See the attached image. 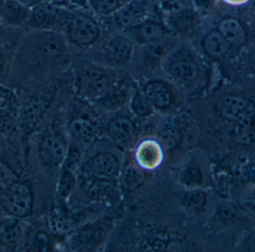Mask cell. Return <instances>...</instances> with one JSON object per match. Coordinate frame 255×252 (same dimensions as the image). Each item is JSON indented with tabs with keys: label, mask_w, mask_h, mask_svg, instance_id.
<instances>
[{
	"label": "cell",
	"mask_w": 255,
	"mask_h": 252,
	"mask_svg": "<svg viewBox=\"0 0 255 252\" xmlns=\"http://www.w3.org/2000/svg\"><path fill=\"white\" fill-rule=\"evenodd\" d=\"M219 220L225 225H233L242 219V213L234 204H224L217 210Z\"/></svg>",
	"instance_id": "obj_35"
},
{
	"label": "cell",
	"mask_w": 255,
	"mask_h": 252,
	"mask_svg": "<svg viewBox=\"0 0 255 252\" xmlns=\"http://www.w3.org/2000/svg\"><path fill=\"white\" fill-rule=\"evenodd\" d=\"M50 241L48 234L44 231H38L31 240L30 247L32 251L47 252L50 249Z\"/></svg>",
	"instance_id": "obj_39"
},
{
	"label": "cell",
	"mask_w": 255,
	"mask_h": 252,
	"mask_svg": "<svg viewBox=\"0 0 255 252\" xmlns=\"http://www.w3.org/2000/svg\"><path fill=\"white\" fill-rule=\"evenodd\" d=\"M142 93L155 109L167 110L174 102V95L169 85L160 80L147 82L143 87Z\"/></svg>",
	"instance_id": "obj_16"
},
{
	"label": "cell",
	"mask_w": 255,
	"mask_h": 252,
	"mask_svg": "<svg viewBox=\"0 0 255 252\" xmlns=\"http://www.w3.org/2000/svg\"><path fill=\"white\" fill-rule=\"evenodd\" d=\"M55 95V86L47 85L31 92L19 107L17 129L23 139H27L39 126L53 104Z\"/></svg>",
	"instance_id": "obj_2"
},
{
	"label": "cell",
	"mask_w": 255,
	"mask_h": 252,
	"mask_svg": "<svg viewBox=\"0 0 255 252\" xmlns=\"http://www.w3.org/2000/svg\"><path fill=\"white\" fill-rule=\"evenodd\" d=\"M125 31L134 42L141 45L163 39L169 34L166 26L155 20H142Z\"/></svg>",
	"instance_id": "obj_11"
},
{
	"label": "cell",
	"mask_w": 255,
	"mask_h": 252,
	"mask_svg": "<svg viewBox=\"0 0 255 252\" xmlns=\"http://www.w3.org/2000/svg\"><path fill=\"white\" fill-rule=\"evenodd\" d=\"M243 207L251 215L255 216V202H243Z\"/></svg>",
	"instance_id": "obj_46"
},
{
	"label": "cell",
	"mask_w": 255,
	"mask_h": 252,
	"mask_svg": "<svg viewBox=\"0 0 255 252\" xmlns=\"http://www.w3.org/2000/svg\"><path fill=\"white\" fill-rule=\"evenodd\" d=\"M243 181L250 186L255 185V161L248 162L241 171Z\"/></svg>",
	"instance_id": "obj_41"
},
{
	"label": "cell",
	"mask_w": 255,
	"mask_h": 252,
	"mask_svg": "<svg viewBox=\"0 0 255 252\" xmlns=\"http://www.w3.org/2000/svg\"><path fill=\"white\" fill-rule=\"evenodd\" d=\"M234 141L242 145L251 144L255 139V105L249 102L244 113L235 121L233 128Z\"/></svg>",
	"instance_id": "obj_14"
},
{
	"label": "cell",
	"mask_w": 255,
	"mask_h": 252,
	"mask_svg": "<svg viewBox=\"0 0 255 252\" xmlns=\"http://www.w3.org/2000/svg\"><path fill=\"white\" fill-rule=\"evenodd\" d=\"M64 30L67 40L80 47L93 45L101 35V29L96 20L82 13H69Z\"/></svg>",
	"instance_id": "obj_5"
},
{
	"label": "cell",
	"mask_w": 255,
	"mask_h": 252,
	"mask_svg": "<svg viewBox=\"0 0 255 252\" xmlns=\"http://www.w3.org/2000/svg\"><path fill=\"white\" fill-rule=\"evenodd\" d=\"M19 107L16 100L0 108V135H11L17 129Z\"/></svg>",
	"instance_id": "obj_25"
},
{
	"label": "cell",
	"mask_w": 255,
	"mask_h": 252,
	"mask_svg": "<svg viewBox=\"0 0 255 252\" xmlns=\"http://www.w3.org/2000/svg\"><path fill=\"white\" fill-rule=\"evenodd\" d=\"M101 226H92L84 228L77 233L71 240V247L76 251L93 250L102 240L104 232Z\"/></svg>",
	"instance_id": "obj_20"
},
{
	"label": "cell",
	"mask_w": 255,
	"mask_h": 252,
	"mask_svg": "<svg viewBox=\"0 0 255 252\" xmlns=\"http://www.w3.org/2000/svg\"><path fill=\"white\" fill-rule=\"evenodd\" d=\"M158 139L162 149L171 151L177 149L181 144L182 133L174 123L167 122L159 129Z\"/></svg>",
	"instance_id": "obj_26"
},
{
	"label": "cell",
	"mask_w": 255,
	"mask_h": 252,
	"mask_svg": "<svg viewBox=\"0 0 255 252\" xmlns=\"http://www.w3.org/2000/svg\"><path fill=\"white\" fill-rule=\"evenodd\" d=\"M173 45V41H167L166 38L142 45V58L144 63L148 65H156L171 51Z\"/></svg>",
	"instance_id": "obj_23"
},
{
	"label": "cell",
	"mask_w": 255,
	"mask_h": 252,
	"mask_svg": "<svg viewBox=\"0 0 255 252\" xmlns=\"http://www.w3.org/2000/svg\"><path fill=\"white\" fill-rule=\"evenodd\" d=\"M0 34H1V29H0Z\"/></svg>",
	"instance_id": "obj_51"
},
{
	"label": "cell",
	"mask_w": 255,
	"mask_h": 252,
	"mask_svg": "<svg viewBox=\"0 0 255 252\" xmlns=\"http://www.w3.org/2000/svg\"><path fill=\"white\" fill-rule=\"evenodd\" d=\"M249 104V101L242 97L227 95L219 100L217 110L222 117L235 122L244 113Z\"/></svg>",
	"instance_id": "obj_22"
},
{
	"label": "cell",
	"mask_w": 255,
	"mask_h": 252,
	"mask_svg": "<svg viewBox=\"0 0 255 252\" xmlns=\"http://www.w3.org/2000/svg\"><path fill=\"white\" fill-rule=\"evenodd\" d=\"M16 100L17 98L12 91L0 86V108Z\"/></svg>",
	"instance_id": "obj_43"
},
{
	"label": "cell",
	"mask_w": 255,
	"mask_h": 252,
	"mask_svg": "<svg viewBox=\"0 0 255 252\" xmlns=\"http://www.w3.org/2000/svg\"><path fill=\"white\" fill-rule=\"evenodd\" d=\"M193 3L199 9L207 10L213 5L214 0H193Z\"/></svg>",
	"instance_id": "obj_44"
},
{
	"label": "cell",
	"mask_w": 255,
	"mask_h": 252,
	"mask_svg": "<svg viewBox=\"0 0 255 252\" xmlns=\"http://www.w3.org/2000/svg\"><path fill=\"white\" fill-rule=\"evenodd\" d=\"M244 202H255V185L251 186V190L246 195Z\"/></svg>",
	"instance_id": "obj_47"
},
{
	"label": "cell",
	"mask_w": 255,
	"mask_h": 252,
	"mask_svg": "<svg viewBox=\"0 0 255 252\" xmlns=\"http://www.w3.org/2000/svg\"><path fill=\"white\" fill-rule=\"evenodd\" d=\"M226 3L232 5H244L246 2H249V0H224Z\"/></svg>",
	"instance_id": "obj_49"
},
{
	"label": "cell",
	"mask_w": 255,
	"mask_h": 252,
	"mask_svg": "<svg viewBox=\"0 0 255 252\" xmlns=\"http://www.w3.org/2000/svg\"><path fill=\"white\" fill-rule=\"evenodd\" d=\"M66 37L56 31L31 29L14 51L9 80L26 83L63 71L69 65Z\"/></svg>",
	"instance_id": "obj_1"
},
{
	"label": "cell",
	"mask_w": 255,
	"mask_h": 252,
	"mask_svg": "<svg viewBox=\"0 0 255 252\" xmlns=\"http://www.w3.org/2000/svg\"><path fill=\"white\" fill-rule=\"evenodd\" d=\"M134 41L125 35H115L107 40L101 47L102 65L108 68H123L130 62L134 55Z\"/></svg>",
	"instance_id": "obj_8"
},
{
	"label": "cell",
	"mask_w": 255,
	"mask_h": 252,
	"mask_svg": "<svg viewBox=\"0 0 255 252\" xmlns=\"http://www.w3.org/2000/svg\"><path fill=\"white\" fill-rule=\"evenodd\" d=\"M168 235L162 231H158L149 237L146 243L149 245L151 249L162 250L168 244Z\"/></svg>",
	"instance_id": "obj_40"
},
{
	"label": "cell",
	"mask_w": 255,
	"mask_h": 252,
	"mask_svg": "<svg viewBox=\"0 0 255 252\" xmlns=\"http://www.w3.org/2000/svg\"><path fill=\"white\" fill-rule=\"evenodd\" d=\"M249 65L251 70H252L254 73H255V49L253 50V52L251 53V56L249 59Z\"/></svg>",
	"instance_id": "obj_48"
},
{
	"label": "cell",
	"mask_w": 255,
	"mask_h": 252,
	"mask_svg": "<svg viewBox=\"0 0 255 252\" xmlns=\"http://www.w3.org/2000/svg\"><path fill=\"white\" fill-rule=\"evenodd\" d=\"M14 54L10 53L7 44L0 43V83L10 79Z\"/></svg>",
	"instance_id": "obj_34"
},
{
	"label": "cell",
	"mask_w": 255,
	"mask_h": 252,
	"mask_svg": "<svg viewBox=\"0 0 255 252\" xmlns=\"http://www.w3.org/2000/svg\"><path fill=\"white\" fill-rule=\"evenodd\" d=\"M219 30L229 44L240 47L246 43V31L235 19L227 18L222 20L219 24Z\"/></svg>",
	"instance_id": "obj_24"
},
{
	"label": "cell",
	"mask_w": 255,
	"mask_h": 252,
	"mask_svg": "<svg viewBox=\"0 0 255 252\" xmlns=\"http://www.w3.org/2000/svg\"><path fill=\"white\" fill-rule=\"evenodd\" d=\"M5 1L6 0H0V19L2 17V11H3L4 7H5Z\"/></svg>",
	"instance_id": "obj_50"
},
{
	"label": "cell",
	"mask_w": 255,
	"mask_h": 252,
	"mask_svg": "<svg viewBox=\"0 0 255 252\" xmlns=\"http://www.w3.org/2000/svg\"><path fill=\"white\" fill-rule=\"evenodd\" d=\"M131 82L128 77H119L100 102L107 110H116L123 107L129 99Z\"/></svg>",
	"instance_id": "obj_17"
},
{
	"label": "cell",
	"mask_w": 255,
	"mask_h": 252,
	"mask_svg": "<svg viewBox=\"0 0 255 252\" xmlns=\"http://www.w3.org/2000/svg\"><path fill=\"white\" fill-rule=\"evenodd\" d=\"M190 15L184 11H177L172 14L169 20L171 27L177 32H183L189 28L190 24Z\"/></svg>",
	"instance_id": "obj_37"
},
{
	"label": "cell",
	"mask_w": 255,
	"mask_h": 252,
	"mask_svg": "<svg viewBox=\"0 0 255 252\" xmlns=\"http://www.w3.org/2000/svg\"><path fill=\"white\" fill-rule=\"evenodd\" d=\"M130 108L132 113L138 118L151 116L154 107L142 92H136L131 100Z\"/></svg>",
	"instance_id": "obj_32"
},
{
	"label": "cell",
	"mask_w": 255,
	"mask_h": 252,
	"mask_svg": "<svg viewBox=\"0 0 255 252\" xmlns=\"http://www.w3.org/2000/svg\"><path fill=\"white\" fill-rule=\"evenodd\" d=\"M75 185V178L72 171L68 169H64L61 174L58 184L56 198L58 201H62L66 199L72 192Z\"/></svg>",
	"instance_id": "obj_33"
},
{
	"label": "cell",
	"mask_w": 255,
	"mask_h": 252,
	"mask_svg": "<svg viewBox=\"0 0 255 252\" xmlns=\"http://www.w3.org/2000/svg\"><path fill=\"white\" fill-rule=\"evenodd\" d=\"M68 152L66 140L56 128L50 126L40 135L38 155L44 166L56 168L62 165Z\"/></svg>",
	"instance_id": "obj_6"
},
{
	"label": "cell",
	"mask_w": 255,
	"mask_h": 252,
	"mask_svg": "<svg viewBox=\"0 0 255 252\" xmlns=\"http://www.w3.org/2000/svg\"><path fill=\"white\" fill-rule=\"evenodd\" d=\"M34 202L32 188L23 180L11 182L0 196V207L8 216L20 219L30 216Z\"/></svg>",
	"instance_id": "obj_4"
},
{
	"label": "cell",
	"mask_w": 255,
	"mask_h": 252,
	"mask_svg": "<svg viewBox=\"0 0 255 252\" xmlns=\"http://www.w3.org/2000/svg\"><path fill=\"white\" fill-rule=\"evenodd\" d=\"M163 157L162 147L154 140L147 139L138 145L136 150V160L139 166L145 169L157 168Z\"/></svg>",
	"instance_id": "obj_18"
},
{
	"label": "cell",
	"mask_w": 255,
	"mask_h": 252,
	"mask_svg": "<svg viewBox=\"0 0 255 252\" xmlns=\"http://www.w3.org/2000/svg\"><path fill=\"white\" fill-rule=\"evenodd\" d=\"M149 10V0H130L112 15L113 24L118 29L125 30L142 21Z\"/></svg>",
	"instance_id": "obj_10"
},
{
	"label": "cell",
	"mask_w": 255,
	"mask_h": 252,
	"mask_svg": "<svg viewBox=\"0 0 255 252\" xmlns=\"http://www.w3.org/2000/svg\"><path fill=\"white\" fill-rule=\"evenodd\" d=\"M181 181L189 189L198 188L202 183V173L197 167H188L182 172Z\"/></svg>",
	"instance_id": "obj_36"
},
{
	"label": "cell",
	"mask_w": 255,
	"mask_h": 252,
	"mask_svg": "<svg viewBox=\"0 0 255 252\" xmlns=\"http://www.w3.org/2000/svg\"><path fill=\"white\" fill-rule=\"evenodd\" d=\"M239 250L255 252V229L252 230L246 235L244 240H242Z\"/></svg>",
	"instance_id": "obj_42"
},
{
	"label": "cell",
	"mask_w": 255,
	"mask_h": 252,
	"mask_svg": "<svg viewBox=\"0 0 255 252\" xmlns=\"http://www.w3.org/2000/svg\"><path fill=\"white\" fill-rule=\"evenodd\" d=\"M107 132L112 141L123 147L132 145L136 138L133 122L127 117L113 119L107 125Z\"/></svg>",
	"instance_id": "obj_15"
},
{
	"label": "cell",
	"mask_w": 255,
	"mask_h": 252,
	"mask_svg": "<svg viewBox=\"0 0 255 252\" xmlns=\"http://www.w3.org/2000/svg\"><path fill=\"white\" fill-rule=\"evenodd\" d=\"M117 77V74L108 67L95 62L84 64L76 72L77 95L84 101L100 102Z\"/></svg>",
	"instance_id": "obj_3"
},
{
	"label": "cell",
	"mask_w": 255,
	"mask_h": 252,
	"mask_svg": "<svg viewBox=\"0 0 255 252\" xmlns=\"http://www.w3.org/2000/svg\"><path fill=\"white\" fill-rule=\"evenodd\" d=\"M203 48L209 56L221 57L228 53L230 44L219 32L213 31L204 37L202 41Z\"/></svg>",
	"instance_id": "obj_27"
},
{
	"label": "cell",
	"mask_w": 255,
	"mask_h": 252,
	"mask_svg": "<svg viewBox=\"0 0 255 252\" xmlns=\"http://www.w3.org/2000/svg\"><path fill=\"white\" fill-rule=\"evenodd\" d=\"M89 171L96 180H112L120 174V162L112 153H98L89 162Z\"/></svg>",
	"instance_id": "obj_13"
},
{
	"label": "cell",
	"mask_w": 255,
	"mask_h": 252,
	"mask_svg": "<svg viewBox=\"0 0 255 252\" xmlns=\"http://www.w3.org/2000/svg\"><path fill=\"white\" fill-rule=\"evenodd\" d=\"M207 201V194L205 192L198 188H195L189 189L183 195L182 204L188 211L200 212L202 211L206 207Z\"/></svg>",
	"instance_id": "obj_30"
},
{
	"label": "cell",
	"mask_w": 255,
	"mask_h": 252,
	"mask_svg": "<svg viewBox=\"0 0 255 252\" xmlns=\"http://www.w3.org/2000/svg\"><path fill=\"white\" fill-rule=\"evenodd\" d=\"M20 219L11 217L0 222V246L2 248L15 247L22 237Z\"/></svg>",
	"instance_id": "obj_21"
},
{
	"label": "cell",
	"mask_w": 255,
	"mask_h": 252,
	"mask_svg": "<svg viewBox=\"0 0 255 252\" xmlns=\"http://www.w3.org/2000/svg\"><path fill=\"white\" fill-rule=\"evenodd\" d=\"M145 178V174L141 168L129 165L122 171L121 186L127 192H133L142 186Z\"/></svg>",
	"instance_id": "obj_28"
},
{
	"label": "cell",
	"mask_w": 255,
	"mask_h": 252,
	"mask_svg": "<svg viewBox=\"0 0 255 252\" xmlns=\"http://www.w3.org/2000/svg\"><path fill=\"white\" fill-rule=\"evenodd\" d=\"M20 3L24 5L25 6L28 7V8H33L35 5L41 3V2L46 1V0H17Z\"/></svg>",
	"instance_id": "obj_45"
},
{
	"label": "cell",
	"mask_w": 255,
	"mask_h": 252,
	"mask_svg": "<svg viewBox=\"0 0 255 252\" xmlns=\"http://www.w3.org/2000/svg\"><path fill=\"white\" fill-rule=\"evenodd\" d=\"M116 189L111 180H96L88 191L91 199L95 201H107L114 198Z\"/></svg>",
	"instance_id": "obj_29"
},
{
	"label": "cell",
	"mask_w": 255,
	"mask_h": 252,
	"mask_svg": "<svg viewBox=\"0 0 255 252\" xmlns=\"http://www.w3.org/2000/svg\"><path fill=\"white\" fill-rule=\"evenodd\" d=\"M130 0H89L92 9L103 16L113 15Z\"/></svg>",
	"instance_id": "obj_31"
},
{
	"label": "cell",
	"mask_w": 255,
	"mask_h": 252,
	"mask_svg": "<svg viewBox=\"0 0 255 252\" xmlns=\"http://www.w3.org/2000/svg\"><path fill=\"white\" fill-rule=\"evenodd\" d=\"M68 14L69 12L46 0L31 8L27 26L35 30L60 32L61 29H65Z\"/></svg>",
	"instance_id": "obj_7"
},
{
	"label": "cell",
	"mask_w": 255,
	"mask_h": 252,
	"mask_svg": "<svg viewBox=\"0 0 255 252\" xmlns=\"http://www.w3.org/2000/svg\"><path fill=\"white\" fill-rule=\"evenodd\" d=\"M30 11L17 0H6L0 23L13 28L27 26Z\"/></svg>",
	"instance_id": "obj_19"
},
{
	"label": "cell",
	"mask_w": 255,
	"mask_h": 252,
	"mask_svg": "<svg viewBox=\"0 0 255 252\" xmlns=\"http://www.w3.org/2000/svg\"><path fill=\"white\" fill-rule=\"evenodd\" d=\"M68 129L76 141L89 144L95 141L99 134V121L89 109L82 108L73 115Z\"/></svg>",
	"instance_id": "obj_9"
},
{
	"label": "cell",
	"mask_w": 255,
	"mask_h": 252,
	"mask_svg": "<svg viewBox=\"0 0 255 252\" xmlns=\"http://www.w3.org/2000/svg\"><path fill=\"white\" fill-rule=\"evenodd\" d=\"M50 224L56 231H65L69 228V222L62 209L55 208L50 216Z\"/></svg>",
	"instance_id": "obj_38"
},
{
	"label": "cell",
	"mask_w": 255,
	"mask_h": 252,
	"mask_svg": "<svg viewBox=\"0 0 255 252\" xmlns=\"http://www.w3.org/2000/svg\"><path fill=\"white\" fill-rule=\"evenodd\" d=\"M166 71L174 81L184 86L193 83L198 75L197 64L190 58L179 54L170 59Z\"/></svg>",
	"instance_id": "obj_12"
}]
</instances>
